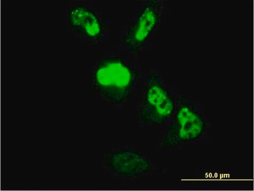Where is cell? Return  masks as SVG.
Wrapping results in <instances>:
<instances>
[{
  "label": "cell",
  "mask_w": 254,
  "mask_h": 191,
  "mask_svg": "<svg viewBox=\"0 0 254 191\" xmlns=\"http://www.w3.org/2000/svg\"><path fill=\"white\" fill-rule=\"evenodd\" d=\"M139 72L130 60L119 55L104 56L93 68V85L102 96L115 104L126 103L135 91Z\"/></svg>",
  "instance_id": "1"
},
{
  "label": "cell",
  "mask_w": 254,
  "mask_h": 191,
  "mask_svg": "<svg viewBox=\"0 0 254 191\" xmlns=\"http://www.w3.org/2000/svg\"><path fill=\"white\" fill-rule=\"evenodd\" d=\"M176 100L160 75L149 71L142 91L137 113L140 126L159 127L171 120L175 112Z\"/></svg>",
  "instance_id": "2"
},
{
  "label": "cell",
  "mask_w": 254,
  "mask_h": 191,
  "mask_svg": "<svg viewBox=\"0 0 254 191\" xmlns=\"http://www.w3.org/2000/svg\"><path fill=\"white\" fill-rule=\"evenodd\" d=\"M170 121L160 143L162 148H174L196 141L208 128L206 120L195 105L182 97L176 100L175 112Z\"/></svg>",
  "instance_id": "3"
},
{
  "label": "cell",
  "mask_w": 254,
  "mask_h": 191,
  "mask_svg": "<svg viewBox=\"0 0 254 191\" xmlns=\"http://www.w3.org/2000/svg\"><path fill=\"white\" fill-rule=\"evenodd\" d=\"M163 11L161 0L146 1L121 36L122 49L131 54L140 53L160 27Z\"/></svg>",
  "instance_id": "4"
},
{
  "label": "cell",
  "mask_w": 254,
  "mask_h": 191,
  "mask_svg": "<svg viewBox=\"0 0 254 191\" xmlns=\"http://www.w3.org/2000/svg\"><path fill=\"white\" fill-rule=\"evenodd\" d=\"M69 31L81 41L92 45L106 40L109 25L101 11L86 2H76L67 14Z\"/></svg>",
  "instance_id": "5"
},
{
  "label": "cell",
  "mask_w": 254,
  "mask_h": 191,
  "mask_svg": "<svg viewBox=\"0 0 254 191\" xmlns=\"http://www.w3.org/2000/svg\"><path fill=\"white\" fill-rule=\"evenodd\" d=\"M107 165L122 178L133 180L150 173L153 164L150 159L138 151L122 149L112 152L106 159Z\"/></svg>",
  "instance_id": "6"
}]
</instances>
